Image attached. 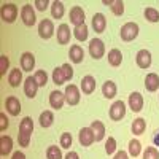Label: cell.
<instances>
[{
    "label": "cell",
    "mask_w": 159,
    "mask_h": 159,
    "mask_svg": "<svg viewBox=\"0 0 159 159\" xmlns=\"http://www.w3.org/2000/svg\"><path fill=\"white\" fill-rule=\"evenodd\" d=\"M32 132H34V121H32V118L25 116L19 124V134H18L19 147H29Z\"/></svg>",
    "instance_id": "6da1fadb"
},
{
    "label": "cell",
    "mask_w": 159,
    "mask_h": 159,
    "mask_svg": "<svg viewBox=\"0 0 159 159\" xmlns=\"http://www.w3.org/2000/svg\"><path fill=\"white\" fill-rule=\"evenodd\" d=\"M139 32H140V27L137 22H126L121 30H119V35H121V40L124 42H132L139 37Z\"/></svg>",
    "instance_id": "7a4b0ae2"
},
{
    "label": "cell",
    "mask_w": 159,
    "mask_h": 159,
    "mask_svg": "<svg viewBox=\"0 0 159 159\" xmlns=\"http://www.w3.org/2000/svg\"><path fill=\"white\" fill-rule=\"evenodd\" d=\"M0 16H2V21L7 24L15 22L18 18V7L15 3H3L2 10H0Z\"/></svg>",
    "instance_id": "3957f363"
},
{
    "label": "cell",
    "mask_w": 159,
    "mask_h": 159,
    "mask_svg": "<svg viewBox=\"0 0 159 159\" xmlns=\"http://www.w3.org/2000/svg\"><path fill=\"white\" fill-rule=\"evenodd\" d=\"M38 35L43 40H49L54 35V24L51 19H42L38 24Z\"/></svg>",
    "instance_id": "277c9868"
},
{
    "label": "cell",
    "mask_w": 159,
    "mask_h": 159,
    "mask_svg": "<svg viewBox=\"0 0 159 159\" xmlns=\"http://www.w3.org/2000/svg\"><path fill=\"white\" fill-rule=\"evenodd\" d=\"M89 54L94 59H100L105 54V45L100 38H92L89 42Z\"/></svg>",
    "instance_id": "5b68a950"
},
{
    "label": "cell",
    "mask_w": 159,
    "mask_h": 159,
    "mask_svg": "<svg viewBox=\"0 0 159 159\" xmlns=\"http://www.w3.org/2000/svg\"><path fill=\"white\" fill-rule=\"evenodd\" d=\"M126 116V103L123 100H116L110 107V118L113 121H121Z\"/></svg>",
    "instance_id": "8992f818"
},
{
    "label": "cell",
    "mask_w": 159,
    "mask_h": 159,
    "mask_svg": "<svg viewBox=\"0 0 159 159\" xmlns=\"http://www.w3.org/2000/svg\"><path fill=\"white\" fill-rule=\"evenodd\" d=\"M21 19L22 22L27 25V27H32V25L37 22V18H35V11H34V7L32 5H24L21 8Z\"/></svg>",
    "instance_id": "52a82bcc"
},
{
    "label": "cell",
    "mask_w": 159,
    "mask_h": 159,
    "mask_svg": "<svg viewBox=\"0 0 159 159\" xmlns=\"http://www.w3.org/2000/svg\"><path fill=\"white\" fill-rule=\"evenodd\" d=\"M78 140H80L81 147H91L96 142V135H94V132H92L91 127H83L78 134Z\"/></svg>",
    "instance_id": "ba28073f"
},
{
    "label": "cell",
    "mask_w": 159,
    "mask_h": 159,
    "mask_svg": "<svg viewBox=\"0 0 159 159\" xmlns=\"http://www.w3.org/2000/svg\"><path fill=\"white\" fill-rule=\"evenodd\" d=\"M65 102H67L69 105H76L80 102V99H81V94H80V89L75 86V84H69L67 88H65Z\"/></svg>",
    "instance_id": "9c48e42d"
},
{
    "label": "cell",
    "mask_w": 159,
    "mask_h": 159,
    "mask_svg": "<svg viewBox=\"0 0 159 159\" xmlns=\"http://www.w3.org/2000/svg\"><path fill=\"white\" fill-rule=\"evenodd\" d=\"M5 108H7V111H8L11 116H18V115L21 113V102H19V99L15 97V96L7 97V100H5Z\"/></svg>",
    "instance_id": "30bf717a"
},
{
    "label": "cell",
    "mask_w": 159,
    "mask_h": 159,
    "mask_svg": "<svg viewBox=\"0 0 159 159\" xmlns=\"http://www.w3.org/2000/svg\"><path fill=\"white\" fill-rule=\"evenodd\" d=\"M70 22L75 25V27H78V25H83L84 24V10L81 7H73L70 10Z\"/></svg>",
    "instance_id": "8fae6325"
},
{
    "label": "cell",
    "mask_w": 159,
    "mask_h": 159,
    "mask_svg": "<svg viewBox=\"0 0 159 159\" xmlns=\"http://www.w3.org/2000/svg\"><path fill=\"white\" fill-rule=\"evenodd\" d=\"M38 83L35 81V78L34 76H27L24 80V92H25V96H27L29 99H34L37 96V91H38Z\"/></svg>",
    "instance_id": "7c38bea8"
},
{
    "label": "cell",
    "mask_w": 159,
    "mask_h": 159,
    "mask_svg": "<svg viewBox=\"0 0 159 159\" xmlns=\"http://www.w3.org/2000/svg\"><path fill=\"white\" fill-rule=\"evenodd\" d=\"M135 62L140 69H148L151 65V52L148 49H140L135 56Z\"/></svg>",
    "instance_id": "4fadbf2b"
},
{
    "label": "cell",
    "mask_w": 159,
    "mask_h": 159,
    "mask_svg": "<svg viewBox=\"0 0 159 159\" xmlns=\"http://www.w3.org/2000/svg\"><path fill=\"white\" fill-rule=\"evenodd\" d=\"M64 102H65V94L61 91H52L49 94V105L51 108L54 110H61L64 107Z\"/></svg>",
    "instance_id": "5bb4252c"
},
{
    "label": "cell",
    "mask_w": 159,
    "mask_h": 159,
    "mask_svg": "<svg viewBox=\"0 0 159 159\" xmlns=\"http://www.w3.org/2000/svg\"><path fill=\"white\" fill-rule=\"evenodd\" d=\"M129 108L132 111H142L143 108V96L140 94V92H132V94L129 96Z\"/></svg>",
    "instance_id": "9a60e30c"
},
{
    "label": "cell",
    "mask_w": 159,
    "mask_h": 159,
    "mask_svg": "<svg viewBox=\"0 0 159 159\" xmlns=\"http://www.w3.org/2000/svg\"><path fill=\"white\" fill-rule=\"evenodd\" d=\"M70 27L67 24H61L59 27H57V43L59 45H67L70 43Z\"/></svg>",
    "instance_id": "2e32d148"
},
{
    "label": "cell",
    "mask_w": 159,
    "mask_h": 159,
    "mask_svg": "<svg viewBox=\"0 0 159 159\" xmlns=\"http://www.w3.org/2000/svg\"><path fill=\"white\" fill-rule=\"evenodd\" d=\"M105 27H107V19L102 13H96L92 16V29L96 30V34H102L105 32Z\"/></svg>",
    "instance_id": "e0dca14e"
},
{
    "label": "cell",
    "mask_w": 159,
    "mask_h": 159,
    "mask_svg": "<svg viewBox=\"0 0 159 159\" xmlns=\"http://www.w3.org/2000/svg\"><path fill=\"white\" fill-rule=\"evenodd\" d=\"M35 67V56L32 52H24L21 56V69L24 72H32Z\"/></svg>",
    "instance_id": "ac0fdd59"
},
{
    "label": "cell",
    "mask_w": 159,
    "mask_h": 159,
    "mask_svg": "<svg viewBox=\"0 0 159 159\" xmlns=\"http://www.w3.org/2000/svg\"><path fill=\"white\" fill-rule=\"evenodd\" d=\"M81 91H83V94H92V92L96 91V78L91 76V75L83 76V80H81Z\"/></svg>",
    "instance_id": "d6986e66"
},
{
    "label": "cell",
    "mask_w": 159,
    "mask_h": 159,
    "mask_svg": "<svg viewBox=\"0 0 159 159\" xmlns=\"http://www.w3.org/2000/svg\"><path fill=\"white\" fill-rule=\"evenodd\" d=\"M69 57L73 64H80L83 62V57H84V51L80 45H73L70 46V51H69Z\"/></svg>",
    "instance_id": "ffe728a7"
},
{
    "label": "cell",
    "mask_w": 159,
    "mask_h": 159,
    "mask_svg": "<svg viewBox=\"0 0 159 159\" xmlns=\"http://www.w3.org/2000/svg\"><path fill=\"white\" fill-rule=\"evenodd\" d=\"M145 88L150 92H154L159 89V76L157 73H148L147 78H145Z\"/></svg>",
    "instance_id": "44dd1931"
},
{
    "label": "cell",
    "mask_w": 159,
    "mask_h": 159,
    "mask_svg": "<svg viewBox=\"0 0 159 159\" xmlns=\"http://www.w3.org/2000/svg\"><path fill=\"white\" fill-rule=\"evenodd\" d=\"M116 91H118V88H116L115 81H111V80H108V81H105L102 84V94L105 99H113L116 96Z\"/></svg>",
    "instance_id": "7402d4cb"
},
{
    "label": "cell",
    "mask_w": 159,
    "mask_h": 159,
    "mask_svg": "<svg viewBox=\"0 0 159 159\" xmlns=\"http://www.w3.org/2000/svg\"><path fill=\"white\" fill-rule=\"evenodd\" d=\"M13 150V139L8 135H2L0 137V154L2 156H8Z\"/></svg>",
    "instance_id": "603a6c76"
},
{
    "label": "cell",
    "mask_w": 159,
    "mask_h": 159,
    "mask_svg": "<svg viewBox=\"0 0 159 159\" xmlns=\"http://www.w3.org/2000/svg\"><path fill=\"white\" fill-rule=\"evenodd\" d=\"M121 62H123V52L116 48L110 49L108 51V64L111 67H118V65H121Z\"/></svg>",
    "instance_id": "cb8c5ba5"
},
{
    "label": "cell",
    "mask_w": 159,
    "mask_h": 159,
    "mask_svg": "<svg viewBox=\"0 0 159 159\" xmlns=\"http://www.w3.org/2000/svg\"><path fill=\"white\" fill-rule=\"evenodd\" d=\"M91 129H92V132H94V135H96V142H100V140H103V137H105V126H103V123L102 121H92L91 123Z\"/></svg>",
    "instance_id": "d4e9b609"
},
{
    "label": "cell",
    "mask_w": 159,
    "mask_h": 159,
    "mask_svg": "<svg viewBox=\"0 0 159 159\" xmlns=\"http://www.w3.org/2000/svg\"><path fill=\"white\" fill-rule=\"evenodd\" d=\"M22 81V72L19 69H13L8 75V83L11 88H18Z\"/></svg>",
    "instance_id": "484cf974"
},
{
    "label": "cell",
    "mask_w": 159,
    "mask_h": 159,
    "mask_svg": "<svg viewBox=\"0 0 159 159\" xmlns=\"http://www.w3.org/2000/svg\"><path fill=\"white\" fill-rule=\"evenodd\" d=\"M147 130V121L143 118H137L132 123V134L134 135H142L143 132Z\"/></svg>",
    "instance_id": "4316f807"
},
{
    "label": "cell",
    "mask_w": 159,
    "mask_h": 159,
    "mask_svg": "<svg viewBox=\"0 0 159 159\" xmlns=\"http://www.w3.org/2000/svg\"><path fill=\"white\" fill-rule=\"evenodd\" d=\"M64 3L61 0H54V2L51 3V16L54 19H61L64 16Z\"/></svg>",
    "instance_id": "83f0119b"
},
{
    "label": "cell",
    "mask_w": 159,
    "mask_h": 159,
    "mask_svg": "<svg viewBox=\"0 0 159 159\" xmlns=\"http://www.w3.org/2000/svg\"><path fill=\"white\" fill-rule=\"evenodd\" d=\"M40 126L42 127H51L52 123H54V115H52V111L49 110H45L42 115H40Z\"/></svg>",
    "instance_id": "f1b7e54d"
},
{
    "label": "cell",
    "mask_w": 159,
    "mask_h": 159,
    "mask_svg": "<svg viewBox=\"0 0 159 159\" xmlns=\"http://www.w3.org/2000/svg\"><path fill=\"white\" fill-rule=\"evenodd\" d=\"M88 25L86 24H83V25H78V27H75L73 29V35H75V38L78 40V42H86L88 40Z\"/></svg>",
    "instance_id": "f546056e"
},
{
    "label": "cell",
    "mask_w": 159,
    "mask_h": 159,
    "mask_svg": "<svg viewBox=\"0 0 159 159\" xmlns=\"http://www.w3.org/2000/svg\"><path fill=\"white\" fill-rule=\"evenodd\" d=\"M140 151H142V143H140L137 139H132V140L129 142V154L134 156V157H137V156L140 154Z\"/></svg>",
    "instance_id": "4dcf8cb0"
},
{
    "label": "cell",
    "mask_w": 159,
    "mask_h": 159,
    "mask_svg": "<svg viewBox=\"0 0 159 159\" xmlns=\"http://www.w3.org/2000/svg\"><path fill=\"white\" fill-rule=\"evenodd\" d=\"M46 159H62V151L56 145H49L46 150Z\"/></svg>",
    "instance_id": "1f68e13d"
},
{
    "label": "cell",
    "mask_w": 159,
    "mask_h": 159,
    "mask_svg": "<svg viewBox=\"0 0 159 159\" xmlns=\"http://www.w3.org/2000/svg\"><path fill=\"white\" fill-rule=\"evenodd\" d=\"M145 18H147V21H150V22H157L159 21V11L153 7L145 8Z\"/></svg>",
    "instance_id": "d6a6232c"
},
{
    "label": "cell",
    "mask_w": 159,
    "mask_h": 159,
    "mask_svg": "<svg viewBox=\"0 0 159 159\" xmlns=\"http://www.w3.org/2000/svg\"><path fill=\"white\" fill-rule=\"evenodd\" d=\"M52 81H54V84H57V86L65 83V76H64L61 67H56L54 70H52Z\"/></svg>",
    "instance_id": "836d02e7"
},
{
    "label": "cell",
    "mask_w": 159,
    "mask_h": 159,
    "mask_svg": "<svg viewBox=\"0 0 159 159\" xmlns=\"http://www.w3.org/2000/svg\"><path fill=\"white\" fill-rule=\"evenodd\" d=\"M34 78H35V81L38 83V86H46V83H48V75H46L45 70H37Z\"/></svg>",
    "instance_id": "e575fe53"
},
{
    "label": "cell",
    "mask_w": 159,
    "mask_h": 159,
    "mask_svg": "<svg viewBox=\"0 0 159 159\" xmlns=\"http://www.w3.org/2000/svg\"><path fill=\"white\" fill-rule=\"evenodd\" d=\"M72 142H73V139H72V134H69V132H64L61 135V147L62 148L69 150L72 147Z\"/></svg>",
    "instance_id": "d590c367"
},
{
    "label": "cell",
    "mask_w": 159,
    "mask_h": 159,
    "mask_svg": "<svg viewBox=\"0 0 159 159\" xmlns=\"http://www.w3.org/2000/svg\"><path fill=\"white\" fill-rule=\"evenodd\" d=\"M111 11H113V15H116V16H123V13H124V2L123 0H116V2H113Z\"/></svg>",
    "instance_id": "8d00e7d4"
},
{
    "label": "cell",
    "mask_w": 159,
    "mask_h": 159,
    "mask_svg": "<svg viewBox=\"0 0 159 159\" xmlns=\"http://www.w3.org/2000/svg\"><path fill=\"white\" fill-rule=\"evenodd\" d=\"M143 159H159V151L154 147H148L143 153Z\"/></svg>",
    "instance_id": "74e56055"
},
{
    "label": "cell",
    "mask_w": 159,
    "mask_h": 159,
    "mask_svg": "<svg viewBox=\"0 0 159 159\" xmlns=\"http://www.w3.org/2000/svg\"><path fill=\"white\" fill-rule=\"evenodd\" d=\"M8 67H10V59L5 54H2V56H0V75H2V76L7 75Z\"/></svg>",
    "instance_id": "f35d334b"
},
{
    "label": "cell",
    "mask_w": 159,
    "mask_h": 159,
    "mask_svg": "<svg viewBox=\"0 0 159 159\" xmlns=\"http://www.w3.org/2000/svg\"><path fill=\"white\" fill-rule=\"evenodd\" d=\"M105 151H107V154H113L116 151V140H115V137H108V140L105 142Z\"/></svg>",
    "instance_id": "ab89813d"
},
{
    "label": "cell",
    "mask_w": 159,
    "mask_h": 159,
    "mask_svg": "<svg viewBox=\"0 0 159 159\" xmlns=\"http://www.w3.org/2000/svg\"><path fill=\"white\" fill-rule=\"evenodd\" d=\"M61 69H62V73L65 76V81H70V80L73 78V69H72V65L70 64H64Z\"/></svg>",
    "instance_id": "60d3db41"
},
{
    "label": "cell",
    "mask_w": 159,
    "mask_h": 159,
    "mask_svg": "<svg viewBox=\"0 0 159 159\" xmlns=\"http://www.w3.org/2000/svg\"><path fill=\"white\" fill-rule=\"evenodd\" d=\"M48 5H49L48 0H35V2H34V7H37L38 11H45L48 8Z\"/></svg>",
    "instance_id": "b9f144b4"
},
{
    "label": "cell",
    "mask_w": 159,
    "mask_h": 159,
    "mask_svg": "<svg viewBox=\"0 0 159 159\" xmlns=\"http://www.w3.org/2000/svg\"><path fill=\"white\" fill-rule=\"evenodd\" d=\"M8 127V118H7V115L2 111L0 113V130H5Z\"/></svg>",
    "instance_id": "7bdbcfd3"
},
{
    "label": "cell",
    "mask_w": 159,
    "mask_h": 159,
    "mask_svg": "<svg viewBox=\"0 0 159 159\" xmlns=\"http://www.w3.org/2000/svg\"><path fill=\"white\" fill-rule=\"evenodd\" d=\"M113 159H129V154L121 150V151H116V153H115V157H113Z\"/></svg>",
    "instance_id": "ee69618b"
},
{
    "label": "cell",
    "mask_w": 159,
    "mask_h": 159,
    "mask_svg": "<svg viewBox=\"0 0 159 159\" xmlns=\"http://www.w3.org/2000/svg\"><path fill=\"white\" fill-rule=\"evenodd\" d=\"M64 159H80V156H78V153L76 151H69L67 154H65V157Z\"/></svg>",
    "instance_id": "f6af8a7d"
},
{
    "label": "cell",
    "mask_w": 159,
    "mask_h": 159,
    "mask_svg": "<svg viewBox=\"0 0 159 159\" xmlns=\"http://www.w3.org/2000/svg\"><path fill=\"white\" fill-rule=\"evenodd\" d=\"M11 159H25V154L22 151H15L13 153V157Z\"/></svg>",
    "instance_id": "bcb514c9"
},
{
    "label": "cell",
    "mask_w": 159,
    "mask_h": 159,
    "mask_svg": "<svg viewBox=\"0 0 159 159\" xmlns=\"http://www.w3.org/2000/svg\"><path fill=\"white\" fill-rule=\"evenodd\" d=\"M153 143L156 145V147H159V130L154 132V135H153Z\"/></svg>",
    "instance_id": "7dc6e473"
},
{
    "label": "cell",
    "mask_w": 159,
    "mask_h": 159,
    "mask_svg": "<svg viewBox=\"0 0 159 159\" xmlns=\"http://www.w3.org/2000/svg\"><path fill=\"white\" fill-rule=\"evenodd\" d=\"M103 5H107V7H111V5H113V0H103Z\"/></svg>",
    "instance_id": "c3c4849f"
}]
</instances>
